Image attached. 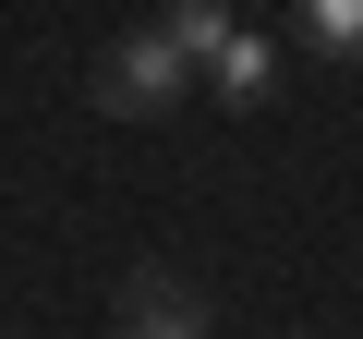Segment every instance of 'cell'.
<instances>
[{
	"label": "cell",
	"instance_id": "1",
	"mask_svg": "<svg viewBox=\"0 0 363 339\" xmlns=\"http://www.w3.org/2000/svg\"><path fill=\"white\" fill-rule=\"evenodd\" d=\"M182 85H194V61L169 49V25H133V37L109 49V73H97V97H109V109H169Z\"/></svg>",
	"mask_w": 363,
	"mask_h": 339
},
{
	"label": "cell",
	"instance_id": "5",
	"mask_svg": "<svg viewBox=\"0 0 363 339\" xmlns=\"http://www.w3.org/2000/svg\"><path fill=\"white\" fill-rule=\"evenodd\" d=\"M303 37L351 61V49H363V0H303Z\"/></svg>",
	"mask_w": 363,
	"mask_h": 339
},
{
	"label": "cell",
	"instance_id": "3",
	"mask_svg": "<svg viewBox=\"0 0 363 339\" xmlns=\"http://www.w3.org/2000/svg\"><path fill=\"white\" fill-rule=\"evenodd\" d=\"M157 25H169V49L194 61V73H206L230 37H242V25H230V0H157Z\"/></svg>",
	"mask_w": 363,
	"mask_h": 339
},
{
	"label": "cell",
	"instance_id": "4",
	"mask_svg": "<svg viewBox=\"0 0 363 339\" xmlns=\"http://www.w3.org/2000/svg\"><path fill=\"white\" fill-rule=\"evenodd\" d=\"M206 85H218V97H267V85H279V61H267V37L242 25V37H230V49L206 61Z\"/></svg>",
	"mask_w": 363,
	"mask_h": 339
},
{
	"label": "cell",
	"instance_id": "2",
	"mask_svg": "<svg viewBox=\"0 0 363 339\" xmlns=\"http://www.w3.org/2000/svg\"><path fill=\"white\" fill-rule=\"evenodd\" d=\"M121 339H206V303H194V279L133 267V279H121Z\"/></svg>",
	"mask_w": 363,
	"mask_h": 339
}]
</instances>
